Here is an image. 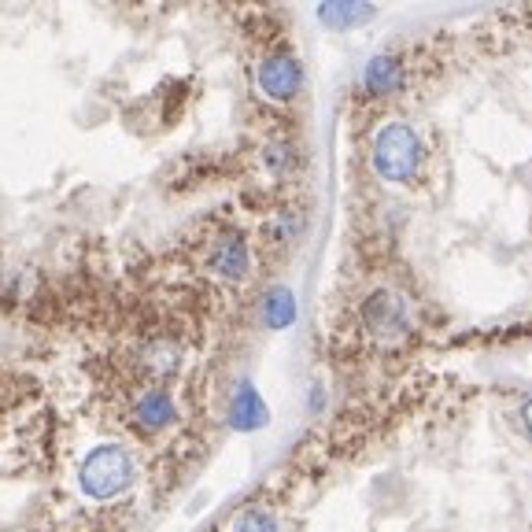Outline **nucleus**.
Segmentation results:
<instances>
[{"label":"nucleus","mask_w":532,"mask_h":532,"mask_svg":"<svg viewBox=\"0 0 532 532\" xmlns=\"http://www.w3.org/2000/svg\"><path fill=\"white\" fill-rule=\"evenodd\" d=\"M425 159V145L418 130L411 122H385L374 133V145H370V167L381 182L388 185H407L418 178Z\"/></svg>","instance_id":"f257e3e1"},{"label":"nucleus","mask_w":532,"mask_h":532,"mask_svg":"<svg viewBox=\"0 0 532 532\" xmlns=\"http://www.w3.org/2000/svg\"><path fill=\"white\" fill-rule=\"evenodd\" d=\"M322 407H326V392H322V385H315L311 388V411H322Z\"/></svg>","instance_id":"2eb2a0df"},{"label":"nucleus","mask_w":532,"mask_h":532,"mask_svg":"<svg viewBox=\"0 0 532 532\" xmlns=\"http://www.w3.org/2000/svg\"><path fill=\"white\" fill-rule=\"evenodd\" d=\"M226 418H230V429L237 433H255L270 422V411H266V399L259 396V388L252 381H237L230 392V403H226Z\"/></svg>","instance_id":"0eeeda50"},{"label":"nucleus","mask_w":532,"mask_h":532,"mask_svg":"<svg viewBox=\"0 0 532 532\" xmlns=\"http://www.w3.org/2000/svg\"><path fill=\"white\" fill-rule=\"evenodd\" d=\"M137 481V459L122 444H100L78 462V488L93 503H111Z\"/></svg>","instance_id":"f03ea898"},{"label":"nucleus","mask_w":532,"mask_h":532,"mask_svg":"<svg viewBox=\"0 0 532 532\" xmlns=\"http://www.w3.org/2000/svg\"><path fill=\"white\" fill-rule=\"evenodd\" d=\"M403 82H407L403 60H399V56H392V52H381V56H374V60L366 63L363 89L370 93V97H392V93H399V89H403Z\"/></svg>","instance_id":"6e6552de"},{"label":"nucleus","mask_w":532,"mask_h":532,"mask_svg":"<svg viewBox=\"0 0 532 532\" xmlns=\"http://www.w3.org/2000/svg\"><path fill=\"white\" fill-rule=\"evenodd\" d=\"M274 233H278V237H281L285 244L296 241V233H300V218L292 215V211H281L278 222H274Z\"/></svg>","instance_id":"4468645a"},{"label":"nucleus","mask_w":532,"mask_h":532,"mask_svg":"<svg viewBox=\"0 0 532 532\" xmlns=\"http://www.w3.org/2000/svg\"><path fill=\"white\" fill-rule=\"evenodd\" d=\"M145 366H152L156 374H178L182 370V351H178V344H167V340H152V344H145Z\"/></svg>","instance_id":"9b49d317"},{"label":"nucleus","mask_w":532,"mask_h":532,"mask_svg":"<svg viewBox=\"0 0 532 532\" xmlns=\"http://www.w3.org/2000/svg\"><path fill=\"white\" fill-rule=\"evenodd\" d=\"M233 532H281V525H278V518H274L270 510L252 507V510H244L241 518L233 521Z\"/></svg>","instance_id":"ddd939ff"},{"label":"nucleus","mask_w":532,"mask_h":532,"mask_svg":"<svg viewBox=\"0 0 532 532\" xmlns=\"http://www.w3.org/2000/svg\"><path fill=\"white\" fill-rule=\"evenodd\" d=\"M130 414H133V422L141 425L145 433H163V429H170V425H178V399H174L170 388L152 385L133 399Z\"/></svg>","instance_id":"423d86ee"},{"label":"nucleus","mask_w":532,"mask_h":532,"mask_svg":"<svg viewBox=\"0 0 532 532\" xmlns=\"http://www.w3.org/2000/svg\"><path fill=\"white\" fill-rule=\"evenodd\" d=\"M303 82H307V74H303V63L292 56V52H266L259 67H255V85H259V93L266 100H274V104H289L303 93Z\"/></svg>","instance_id":"20e7f679"},{"label":"nucleus","mask_w":532,"mask_h":532,"mask_svg":"<svg viewBox=\"0 0 532 532\" xmlns=\"http://www.w3.org/2000/svg\"><path fill=\"white\" fill-rule=\"evenodd\" d=\"M411 303H407V296L396 289H377L370 300L363 303V326L366 333L374 340H381V344H396V340H403L407 333H411Z\"/></svg>","instance_id":"7ed1b4c3"},{"label":"nucleus","mask_w":532,"mask_h":532,"mask_svg":"<svg viewBox=\"0 0 532 532\" xmlns=\"http://www.w3.org/2000/svg\"><path fill=\"white\" fill-rule=\"evenodd\" d=\"M292 318H296V300H292V292L285 285L266 292L263 300V322L266 329H289Z\"/></svg>","instance_id":"9d476101"},{"label":"nucleus","mask_w":532,"mask_h":532,"mask_svg":"<svg viewBox=\"0 0 532 532\" xmlns=\"http://www.w3.org/2000/svg\"><path fill=\"white\" fill-rule=\"evenodd\" d=\"M374 8L370 4H322L318 8V19L333 30H351V26H363L374 19Z\"/></svg>","instance_id":"1a4fd4ad"},{"label":"nucleus","mask_w":532,"mask_h":532,"mask_svg":"<svg viewBox=\"0 0 532 532\" xmlns=\"http://www.w3.org/2000/svg\"><path fill=\"white\" fill-rule=\"evenodd\" d=\"M521 418H525V429H529V436H532V399L521 407Z\"/></svg>","instance_id":"dca6fc26"},{"label":"nucleus","mask_w":532,"mask_h":532,"mask_svg":"<svg viewBox=\"0 0 532 532\" xmlns=\"http://www.w3.org/2000/svg\"><path fill=\"white\" fill-rule=\"evenodd\" d=\"M207 263L215 270V278L222 281H244L252 274V244L244 233H222L215 244H211V255Z\"/></svg>","instance_id":"39448f33"},{"label":"nucleus","mask_w":532,"mask_h":532,"mask_svg":"<svg viewBox=\"0 0 532 532\" xmlns=\"http://www.w3.org/2000/svg\"><path fill=\"white\" fill-rule=\"evenodd\" d=\"M266 167H270L274 178L292 174V170L300 167V152H296V145H289V141H274V145L266 148Z\"/></svg>","instance_id":"f8f14e48"}]
</instances>
